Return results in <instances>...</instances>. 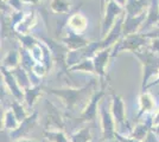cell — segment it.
Instances as JSON below:
<instances>
[{"instance_id":"cell-38","label":"cell","mask_w":159,"mask_h":142,"mask_svg":"<svg viewBox=\"0 0 159 142\" xmlns=\"http://www.w3.org/2000/svg\"><path fill=\"white\" fill-rule=\"evenodd\" d=\"M145 36L146 38H148V39H156V38H159V27L158 28H156V30H153L152 32H150V33H143Z\"/></svg>"},{"instance_id":"cell-21","label":"cell","mask_w":159,"mask_h":142,"mask_svg":"<svg viewBox=\"0 0 159 142\" xmlns=\"http://www.w3.org/2000/svg\"><path fill=\"white\" fill-rule=\"evenodd\" d=\"M68 26L70 27V30H73L76 33H81L86 30L87 27V19L80 13L73 14L69 20H68Z\"/></svg>"},{"instance_id":"cell-9","label":"cell","mask_w":159,"mask_h":142,"mask_svg":"<svg viewBox=\"0 0 159 142\" xmlns=\"http://www.w3.org/2000/svg\"><path fill=\"white\" fill-rule=\"evenodd\" d=\"M125 20V14L122 13L119 18L116 19L115 24L113 25V27L111 28V31L108 32L105 38H102V41H100V47L101 50L103 49H108V47H113L118 41L121 39V37L124 36L122 32V24Z\"/></svg>"},{"instance_id":"cell-34","label":"cell","mask_w":159,"mask_h":142,"mask_svg":"<svg viewBox=\"0 0 159 142\" xmlns=\"http://www.w3.org/2000/svg\"><path fill=\"white\" fill-rule=\"evenodd\" d=\"M7 4L11 8H13L16 12H21V8H23L21 0H8Z\"/></svg>"},{"instance_id":"cell-36","label":"cell","mask_w":159,"mask_h":142,"mask_svg":"<svg viewBox=\"0 0 159 142\" xmlns=\"http://www.w3.org/2000/svg\"><path fill=\"white\" fill-rule=\"evenodd\" d=\"M143 142H159L158 141V135H157L153 130H151V131L148 133V135L146 136V139Z\"/></svg>"},{"instance_id":"cell-40","label":"cell","mask_w":159,"mask_h":142,"mask_svg":"<svg viewBox=\"0 0 159 142\" xmlns=\"http://www.w3.org/2000/svg\"><path fill=\"white\" fill-rule=\"evenodd\" d=\"M159 84V74H158V78L154 82H152V83H150V84H147V87H146V89H145V91L147 90L148 88H151V87H154V85H158Z\"/></svg>"},{"instance_id":"cell-26","label":"cell","mask_w":159,"mask_h":142,"mask_svg":"<svg viewBox=\"0 0 159 142\" xmlns=\"http://www.w3.org/2000/svg\"><path fill=\"white\" fill-rule=\"evenodd\" d=\"M93 141V135L89 127H83V128L76 130L70 135V142H92Z\"/></svg>"},{"instance_id":"cell-24","label":"cell","mask_w":159,"mask_h":142,"mask_svg":"<svg viewBox=\"0 0 159 142\" xmlns=\"http://www.w3.org/2000/svg\"><path fill=\"white\" fill-rule=\"evenodd\" d=\"M19 54H20V67L25 69L27 72H31L33 67H34V64L37 63V62L33 59L31 52L29 50H26L25 47H20Z\"/></svg>"},{"instance_id":"cell-29","label":"cell","mask_w":159,"mask_h":142,"mask_svg":"<svg viewBox=\"0 0 159 142\" xmlns=\"http://www.w3.org/2000/svg\"><path fill=\"white\" fill-rule=\"evenodd\" d=\"M50 7L55 13H68L71 7V2L69 0H52L50 4Z\"/></svg>"},{"instance_id":"cell-1","label":"cell","mask_w":159,"mask_h":142,"mask_svg":"<svg viewBox=\"0 0 159 142\" xmlns=\"http://www.w3.org/2000/svg\"><path fill=\"white\" fill-rule=\"evenodd\" d=\"M95 85H96V81L92 80L89 82V84L84 85L83 88H44V90L49 94H52L55 96H57V97H60L62 102L64 103L66 110L75 111L83 103L87 105V103L89 102V100L92 98V96L95 93L94 91Z\"/></svg>"},{"instance_id":"cell-13","label":"cell","mask_w":159,"mask_h":142,"mask_svg":"<svg viewBox=\"0 0 159 142\" xmlns=\"http://www.w3.org/2000/svg\"><path fill=\"white\" fill-rule=\"evenodd\" d=\"M147 18V12L140 14L138 17H131L125 14V20L122 24V32H124V37L129 36V34L139 33V28L146 21Z\"/></svg>"},{"instance_id":"cell-46","label":"cell","mask_w":159,"mask_h":142,"mask_svg":"<svg viewBox=\"0 0 159 142\" xmlns=\"http://www.w3.org/2000/svg\"><path fill=\"white\" fill-rule=\"evenodd\" d=\"M1 1H5V2H7V1H8V0H1Z\"/></svg>"},{"instance_id":"cell-44","label":"cell","mask_w":159,"mask_h":142,"mask_svg":"<svg viewBox=\"0 0 159 142\" xmlns=\"http://www.w3.org/2000/svg\"><path fill=\"white\" fill-rule=\"evenodd\" d=\"M152 130L154 131V133H156V134H157V135L159 136V124H157V126H154V127L152 128Z\"/></svg>"},{"instance_id":"cell-5","label":"cell","mask_w":159,"mask_h":142,"mask_svg":"<svg viewBox=\"0 0 159 142\" xmlns=\"http://www.w3.org/2000/svg\"><path fill=\"white\" fill-rule=\"evenodd\" d=\"M105 87L106 85H101V89L99 91H95L92 98L87 103L84 109H82L81 114H80V120L77 122L82 123V122H92L96 120L98 116V110H100L99 103L101 102L102 97L105 96Z\"/></svg>"},{"instance_id":"cell-20","label":"cell","mask_w":159,"mask_h":142,"mask_svg":"<svg viewBox=\"0 0 159 142\" xmlns=\"http://www.w3.org/2000/svg\"><path fill=\"white\" fill-rule=\"evenodd\" d=\"M43 90H44V88L42 85H34V87H31L30 89L24 91V101L29 108H32L34 105V103L40 97Z\"/></svg>"},{"instance_id":"cell-19","label":"cell","mask_w":159,"mask_h":142,"mask_svg":"<svg viewBox=\"0 0 159 142\" xmlns=\"http://www.w3.org/2000/svg\"><path fill=\"white\" fill-rule=\"evenodd\" d=\"M11 71L14 75V77H16V80H17V82H18V84H19V87L21 88L23 91H25V90H27V89H30L32 87L30 75H29V72L24 68H21L19 65L18 68H16L14 70H11Z\"/></svg>"},{"instance_id":"cell-25","label":"cell","mask_w":159,"mask_h":142,"mask_svg":"<svg viewBox=\"0 0 159 142\" xmlns=\"http://www.w3.org/2000/svg\"><path fill=\"white\" fill-rule=\"evenodd\" d=\"M20 65V54H18V51H10L8 54L5 56L4 62L1 64V67L6 68L7 70H14L16 68H18Z\"/></svg>"},{"instance_id":"cell-30","label":"cell","mask_w":159,"mask_h":142,"mask_svg":"<svg viewBox=\"0 0 159 142\" xmlns=\"http://www.w3.org/2000/svg\"><path fill=\"white\" fill-rule=\"evenodd\" d=\"M70 71H84V72H94L95 74V67H94L93 58H87L80 62L79 64L69 68Z\"/></svg>"},{"instance_id":"cell-47","label":"cell","mask_w":159,"mask_h":142,"mask_svg":"<svg viewBox=\"0 0 159 142\" xmlns=\"http://www.w3.org/2000/svg\"><path fill=\"white\" fill-rule=\"evenodd\" d=\"M158 95H159V94H158Z\"/></svg>"},{"instance_id":"cell-28","label":"cell","mask_w":159,"mask_h":142,"mask_svg":"<svg viewBox=\"0 0 159 142\" xmlns=\"http://www.w3.org/2000/svg\"><path fill=\"white\" fill-rule=\"evenodd\" d=\"M43 135L49 142H70V137L63 130H44Z\"/></svg>"},{"instance_id":"cell-33","label":"cell","mask_w":159,"mask_h":142,"mask_svg":"<svg viewBox=\"0 0 159 142\" xmlns=\"http://www.w3.org/2000/svg\"><path fill=\"white\" fill-rule=\"evenodd\" d=\"M1 23H2V26H1V36H2V38H6V37L12 36V33H16V28H14L13 24H12V17L5 15L1 19Z\"/></svg>"},{"instance_id":"cell-8","label":"cell","mask_w":159,"mask_h":142,"mask_svg":"<svg viewBox=\"0 0 159 142\" xmlns=\"http://www.w3.org/2000/svg\"><path fill=\"white\" fill-rule=\"evenodd\" d=\"M37 122H38V113L37 111H33L32 114H30V115L27 116L26 120L20 122L19 127L16 129V130L10 131V137L12 139V142L20 140V139H26V136L37 126Z\"/></svg>"},{"instance_id":"cell-45","label":"cell","mask_w":159,"mask_h":142,"mask_svg":"<svg viewBox=\"0 0 159 142\" xmlns=\"http://www.w3.org/2000/svg\"><path fill=\"white\" fill-rule=\"evenodd\" d=\"M100 2H101V11H103V6L106 5V2H105V0H100Z\"/></svg>"},{"instance_id":"cell-12","label":"cell","mask_w":159,"mask_h":142,"mask_svg":"<svg viewBox=\"0 0 159 142\" xmlns=\"http://www.w3.org/2000/svg\"><path fill=\"white\" fill-rule=\"evenodd\" d=\"M111 111L115 120L116 124L125 126L126 121V109H125V102L120 95L112 94V103H111Z\"/></svg>"},{"instance_id":"cell-2","label":"cell","mask_w":159,"mask_h":142,"mask_svg":"<svg viewBox=\"0 0 159 142\" xmlns=\"http://www.w3.org/2000/svg\"><path fill=\"white\" fill-rule=\"evenodd\" d=\"M140 61L143 65V81H141V89L143 91H145L147 87V82L148 80L159 74V54L153 52L150 47H143L141 50L134 52Z\"/></svg>"},{"instance_id":"cell-7","label":"cell","mask_w":159,"mask_h":142,"mask_svg":"<svg viewBox=\"0 0 159 142\" xmlns=\"http://www.w3.org/2000/svg\"><path fill=\"white\" fill-rule=\"evenodd\" d=\"M45 109H47V115H45V130H63L64 118L63 115L53 103L45 101Z\"/></svg>"},{"instance_id":"cell-43","label":"cell","mask_w":159,"mask_h":142,"mask_svg":"<svg viewBox=\"0 0 159 142\" xmlns=\"http://www.w3.org/2000/svg\"><path fill=\"white\" fill-rule=\"evenodd\" d=\"M39 0H21L23 4H37Z\"/></svg>"},{"instance_id":"cell-39","label":"cell","mask_w":159,"mask_h":142,"mask_svg":"<svg viewBox=\"0 0 159 142\" xmlns=\"http://www.w3.org/2000/svg\"><path fill=\"white\" fill-rule=\"evenodd\" d=\"M109 2V1H114V2H118L120 6H122V7H125L126 6V4H127V0H105V2Z\"/></svg>"},{"instance_id":"cell-6","label":"cell","mask_w":159,"mask_h":142,"mask_svg":"<svg viewBox=\"0 0 159 142\" xmlns=\"http://www.w3.org/2000/svg\"><path fill=\"white\" fill-rule=\"evenodd\" d=\"M122 13H124L122 6H120L118 2H114V1L106 2L103 20H102V25H101V34H102V38H105L107 34H108V32L111 31V28L113 27V25L115 24L116 19H118Z\"/></svg>"},{"instance_id":"cell-11","label":"cell","mask_w":159,"mask_h":142,"mask_svg":"<svg viewBox=\"0 0 159 142\" xmlns=\"http://www.w3.org/2000/svg\"><path fill=\"white\" fill-rule=\"evenodd\" d=\"M43 41L45 43V45L49 47L50 52L52 54L53 62L61 64L63 68H66L68 64H66V58H68V54H69V50L68 47L60 41H56L53 39H47V38H43Z\"/></svg>"},{"instance_id":"cell-16","label":"cell","mask_w":159,"mask_h":142,"mask_svg":"<svg viewBox=\"0 0 159 142\" xmlns=\"http://www.w3.org/2000/svg\"><path fill=\"white\" fill-rule=\"evenodd\" d=\"M153 128V117L151 115L147 116L144 122H140L138 124H135L133 129L131 130V136L134 137L135 140L143 142L146 139V136L148 135V133Z\"/></svg>"},{"instance_id":"cell-42","label":"cell","mask_w":159,"mask_h":142,"mask_svg":"<svg viewBox=\"0 0 159 142\" xmlns=\"http://www.w3.org/2000/svg\"><path fill=\"white\" fill-rule=\"evenodd\" d=\"M13 142H39V141H34V140H30V139H20V140H17V141H13ZM40 142H45L44 140Z\"/></svg>"},{"instance_id":"cell-23","label":"cell","mask_w":159,"mask_h":142,"mask_svg":"<svg viewBox=\"0 0 159 142\" xmlns=\"http://www.w3.org/2000/svg\"><path fill=\"white\" fill-rule=\"evenodd\" d=\"M159 21V4L158 0H152L151 5L148 7L147 11V18L146 21L144 23V28H148L151 27L153 24Z\"/></svg>"},{"instance_id":"cell-17","label":"cell","mask_w":159,"mask_h":142,"mask_svg":"<svg viewBox=\"0 0 159 142\" xmlns=\"http://www.w3.org/2000/svg\"><path fill=\"white\" fill-rule=\"evenodd\" d=\"M154 108H156L154 97L150 93L143 91L139 96V111H138L137 118H140L143 115L152 113L153 110H154Z\"/></svg>"},{"instance_id":"cell-31","label":"cell","mask_w":159,"mask_h":142,"mask_svg":"<svg viewBox=\"0 0 159 142\" xmlns=\"http://www.w3.org/2000/svg\"><path fill=\"white\" fill-rule=\"evenodd\" d=\"M11 110L13 111V114L16 115L17 120L19 122H23L24 120H26L29 114L26 113V110L24 109V105L20 103V101L13 100L11 103Z\"/></svg>"},{"instance_id":"cell-3","label":"cell","mask_w":159,"mask_h":142,"mask_svg":"<svg viewBox=\"0 0 159 142\" xmlns=\"http://www.w3.org/2000/svg\"><path fill=\"white\" fill-rule=\"evenodd\" d=\"M147 39H148V38H146L143 33H134V34L126 36V37H122V38L113 46L112 56H115L118 52L125 51V50L131 51L132 54H134V52H137V51H139L143 47L146 46Z\"/></svg>"},{"instance_id":"cell-18","label":"cell","mask_w":159,"mask_h":142,"mask_svg":"<svg viewBox=\"0 0 159 142\" xmlns=\"http://www.w3.org/2000/svg\"><path fill=\"white\" fill-rule=\"evenodd\" d=\"M147 6L146 0H127L125 6V12L127 15L138 17L140 14L145 13V8Z\"/></svg>"},{"instance_id":"cell-27","label":"cell","mask_w":159,"mask_h":142,"mask_svg":"<svg viewBox=\"0 0 159 142\" xmlns=\"http://www.w3.org/2000/svg\"><path fill=\"white\" fill-rule=\"evenodd\" d=\"M19 124L20 122L17 120V117L13 114V111L11 109H7L6 111H5V115H4V123H2L4 130L13 131V130H16L19 127Z\"/></svg>"},{"instance_id":"cell-4","label":"cell","mask_w":159,"mask_h":142,"mask_svg":"<svg viewBox=\"0 0 159 142\" xmlns=\"http://www.w3.org/2000/svg\"><path fill=\"white\" fill-rule=\"evenodd\" d=\"M100 117H101V131H102L101 142L112 141L115 139V134H116L115 120L113 117L111 109L106 104L100 105Z\"/></svg>"},{"instance_id":"cell-15","label":"cell","mask_w":159,"mask_h":142,"mask_svg":"<svg viewBox=\"0 0 159 142\" xmlns=\"http://www.w3.org/2000/svg\"><path fill=\"white\" fill-rule=\"evenodd\" d=\"M61 41L68 47L69 51H77V50H81V49H84L92 43V41L84 39L80 33L74 32L73 30H70L68 32L66 37L61 38Z\"/></svg>"},{"instance_id":"cell-32","label":"cell","mask_w":159,"mask_h":142,"mask_svg":"<svg viewBox=\"0 0 159 142\" xmlns=\"http://www.w3.org/2000/svg\"><path fill=\"white\" fill-rule=\"evenodd\" d=\"M16 36H17V38L20 41V43H21V47H25V49L29 50V51H31L33 47L39 43V41H37L33 36H31V34L16 33Z\"/></svg>"},{"instance_id":"cell-41","label":"cell","mask_w":159,"mask_h":142,"mask_svg":"<svg viewBox=\"0 0 159 142\" xmlns=\"http://www.w3.org/2000/svg\"><path fill=\"white\" fill-rule=\"evenodd\" d=\"M157 124H159V111L156 114V116L153 117V127L157 126Z\"/></svg>"},{"instance_id":"cell-10","label":"cell","mask_w":159,"mask_h":142,"mask_svg":"<svg viewBox=\"0 0 159 142\" xmlns=\"http://www.w3.org/2000/svg\"><path fill=\"white\" fill-rule=\"evenodd\" d=\"M113 47H108V49H103L98 51L95 56L93 57L94 67H95V74L100 77V83L101 85H106V67L108 64V58L109 56H112L111 51Z\"/></svg>"},{"instance_id":"cell-22","label":"cell","mask_w":159,"mask_h":142,"mask_svg":"<svg viewBox=\"0 0 159 142\" xmlns=\"http://www.w3.org/2000/svg\"><path fill=\"white\" fill-rule=\"evenodd\" d=\"M34 23H36V15H34V12L31 11L29 14H25L19 24L16 26V33L29 34V31Z\"/></svg>"},{"instance_id":"cell-35","label":"cell","mask_w":159,"mask_h":142,"mask_svg":"<svg viewBox=\"0 0 159 142\" xmlns=\"http://www.w3.org/2000/svg\"><path fill=\"white\" fill-rule=\"evenodd\" d=\"M115 140L118 142H140L138 141V140H135L134 137H132V136H125L122 135V134H120V133H118L116 131V134H115Z\"/></svg>"},{"instance_id":"cell-37","label":"cell","mask_w":159,"mask_h":142,"mask_svg":"<svg viewBox=\"0 0 159 142\" xmlns=\"http://www.w3.org/2000/svg\"><path fill=\"white\" fill-rule=\"evenodd\" d=\"M150 49L152 50L153 52L156 54H159V38H156V39H151V46Z\"/></svg>"},{"instance_id":"cell-14","label":"cell","mask_w":159,"mask_h":142,"mask_svg":"<svg viewBox=\"0 0 159 142\" xmlns=\"http://www.w3.org/2000/svg\"><path fill=\"white\" fill-rule=\"evenodd\" d=\"M1 75L4 77V82L6 84V87L8 88L10 93L12 94V96L14 97V100L17 101H23L24 100V91L21 90V88L19 87L18 82L16 80L14 75L12 74L11 70H7L6 68L1 67Z\"/></svg>"}]
</instances>
